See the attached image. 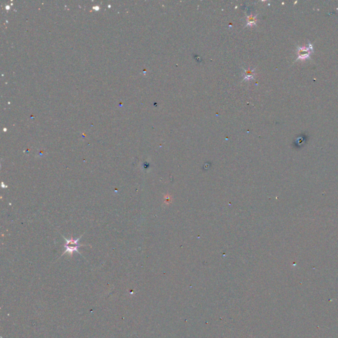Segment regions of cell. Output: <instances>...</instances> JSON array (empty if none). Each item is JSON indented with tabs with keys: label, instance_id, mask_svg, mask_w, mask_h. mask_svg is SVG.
<instances>
[{
	"label": "cell",
	"instance_id": "6da1fadb",
	"mask_svg": "<svg viewBox=\"0 0 338 338\" xmlns=\"http://www.w3.org/2000/svg\"><path fill=\"white\" fill-rule=\"evenodd\" d=\"M62 237L64 239H65L66 241V244H65V246H64V247L66 248V250L63 252L62 255L64 254L68 253L71 256H72V255H73V254L75 252L81 254V253L79 252V251L78 250L79 248H80L81 246H85V245H82V244H80L78 243L79 241L80 240V238L82 237V235L80 237H79L77 239H76V240L73 238V236H71L70 239H67L66 237H64L63 236H62Z\"/></svg>",
	"mask_w": 338,
	"mask_h": 338
},
{
	"label": "cell",
	"instance_id": "7a4b0ae2",
	"mask_svg": "<svg viewBox=\"0 0 338 338\" xmlns=\"http://www.w3.org/2000/svg\"><path fill=\"white\" fill-rule=\"evenodd\" d=\"M312 52V46L310 43L306 47L298 48V60L306 59L310 57Z\"/></svg>",
	"mask_w": 338,
	"mask_h": 338
}]
</instances>
